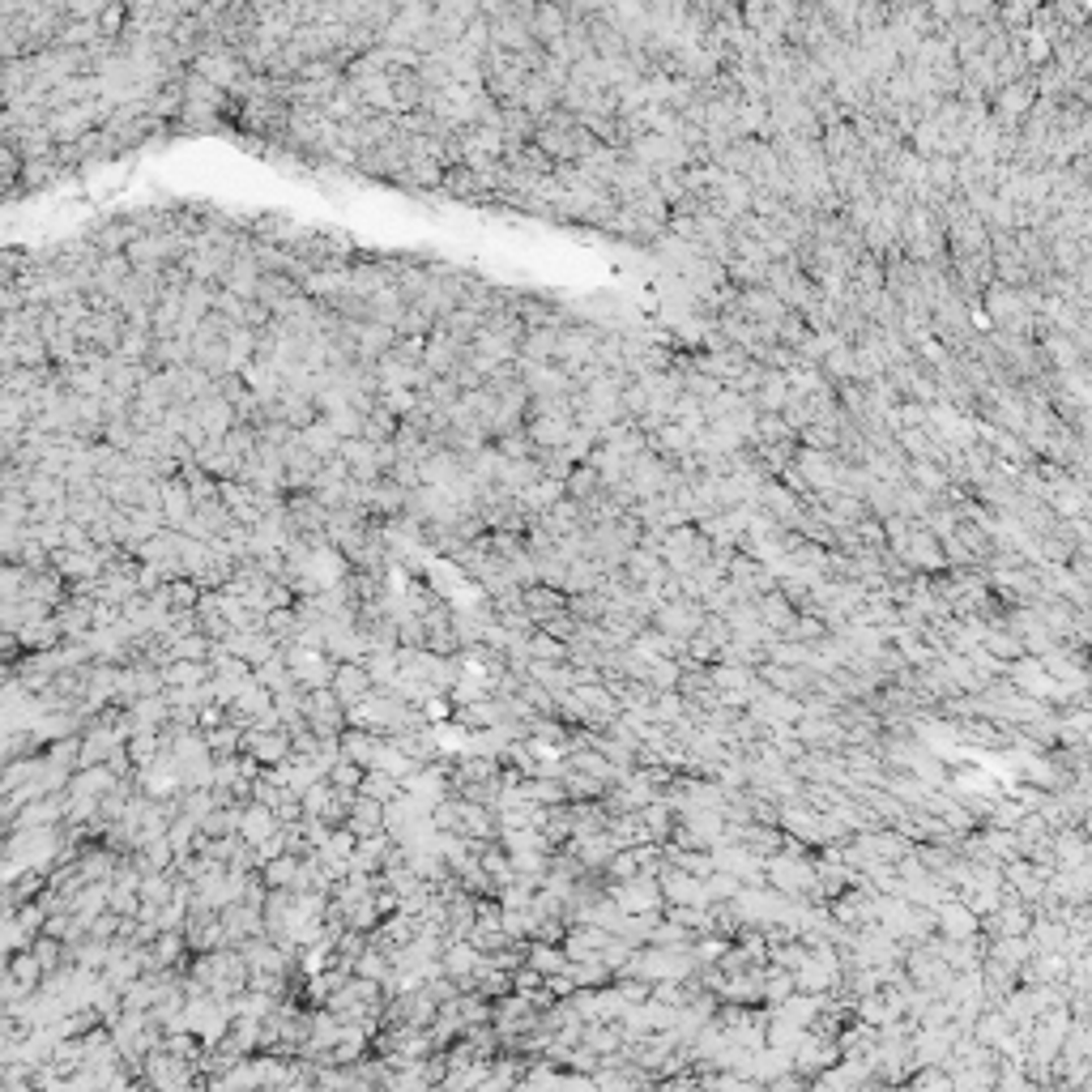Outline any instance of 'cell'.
Masks as SVG:
<instances>
[{
  "label": "cell",
  "instance_id": "4",
  "mask_svg": "<svg viewBox=\"0 0 1092 1092\" xmlns=\"http://www.w3.org/2000/svg\"><path fill=\"white\" fill-rule=\"evenodd\" d=\"M563 486H568V499H576V504H594V499L607 495V482H602V474L594 466H576L563 479Z\"/></svg>",
  "mask_w": 1092,
  "mask_h": 1092
},
{
  "label": "cell",
  "instance_id": "5",
  "mask_svg": "<svg viewBox=\"0 0 1092 1092\" xmlns=\"http://www.w3.org/2000/svg\"><path fill=\"white\" fill-rule=\"evenodd\" d=\"M555 351H559V329H525L521 358H530V363H555Z\"/></svg>",
  "mask_w": 1092,
  "mask_h": 1092
},
{
  "label": "cell",
  "instance_id": "1",
  "mask_svg": "<svg viewBox=\"0 0 1092 1092\" xmlns=\"http://www.w3.org/2000/svg\"><path fill=\"white\" fill-rule=\"evenodd\" d=\"M371 687H376V678H371L363 662H342L338 674H333V691H338V700L346 709H358V704L371 696Z\"/></svg>",
  "mask_w": 1092,
  "mask_h": 1092
},
{
  "label": "cell",
  "instance_id": "2",
  "mask_svg": "<svg viewBox=\"0 0 1092 1092\" xmlns=\"http://www.w3.org/2000/svg\"><path fill=\"white\" fill-rule=\"evenodd\" d=\"M530 31H534V38L543 47H555L559 38L572 31V18H568V9H563V5H534Z\"/></svg>",
  "mask_w": 1092,
  "mask_h": 1092
},
{
  "label": "cell",
  "instance_id": "7",
  "mask_svg": "<svg viewBox=\"0 0 1092 1092\" xmlns=\"http://www.w3.org/2000/svg\"><path fill=\"white\" fill-rule=\"evenodd\" d=\"M299 435H303V444L312 448V453H316L320 461H333V457H342V444H346V440H342V435L329 427L325 418H316L312 427H307V431H299Z\"/></svg>",
  "mask_w": 1092,
  "mask_h": 1092
},
{
  "label": "cell",
  "instance_id": "6",
  "mask_svg": "<svg viewBox=\"0 0 1092 1092\" xmlns=\"http://www.w3.org/2000/svg\"><path fill=\"white\" fill-rule=\"evenodd\" d=\"M444 197H457V201H486V192L479 184V175L470 171V166H448L444 184H440Z\"/></svg>",
  "mask_w": 1092,
  "mask_h": 1092
},
{
  "label": "cell",
  "instance_id": "3",
  "mask_svg": "<svg viewBox=\"0 0 1092 1092\" xmlns=\"http://www.w3.org/2000/svg\"><path fill=\"white\" fill-rule=\"evenodd\" d=\"M380 828H384V806L376 799H367V794H354L351 815H346V832L367 841V837H380Z\"/></svg>",
  "mask_w": 1092,
  "mask_h": 1092
}]
</instances>
